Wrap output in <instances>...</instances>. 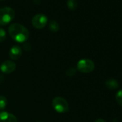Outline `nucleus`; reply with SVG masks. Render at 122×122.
Wrapping results in <instances>:
<instances>
[{
    "label": "nucleus",
    "mask_w": 122,
    "mask_h": 122,
    "mask_svg": "<svg viewBox=\"0 0 122 122\" xmlns=\"http://www.w3.org/2000/svg\"><path fill=\"white\" fill-rule=\"evenodd\" d=\"M10 37L17 42H24L27 40L30 33L28 30L21 24H12L8 29Z\"/></svg>",
    "instance_id": "nucleus-1"
},
{
    "label": "nucleus",
    "mask_w": 122,
    "mask_h": 122,
    "mask_svg": "<svg viewBox=\"0 0 122 122\" xmlns=\"http://www.w3.org/2000/svg\"><path fill=\"white\" fill-rule=\"evenodd\" d=\"M15 17V10L9 7L0 9V25H6L11 22Z\"/></svg>",
    "instance_id": "nucleus-2"
},
{
    "label": "nucleus",
    "mask_w": 122,
    "mask_h": 122,
    "mask_svg": "<svg viewBox=\"0 0 122 122\" xmlns=\"http://www.w3.org/2000/svg\"><path fill=\"white\" fill-rule=\"evenodd\" d=\"M52 106L57 113H66L69 110V105L67 101L62 97H55L52 101Z\"/></svg>",
    "instance_id": "nucleus-3"
},
{
    "label": "nucleus",
    "mask_w": 122,
    "mask_h": 122,
    "mask_svg": "<svg viewBox=\"0 0 122 122\" xmlns=\"http://www.w3.org/2000/svg\"><path fill=\"white\" fill-rule=\"evenodd\" d=\"M95 68V64L89 59L80 60L77 63V68L78 71L83 73H88L92 72Z\"/></svg>",
    "instance_id": "nucleus-4"
},
{
    "label": "nucleus",
    "mask_w": 122,
    "mask_h": 122,
    "mask_svg": "<svg viewBox=\"0 0 122 122\" xmlns=\"http://www.w3.org/2000/svg\"><path fill=\"white\" fill-rule=\"evenodd\" d=\"M47 23V17L43 14H37L35 15L32 20V24L36 29H42L46 26Z\"/></svg>",
    "instance_id": "nucleus-5"
},
{
    "label": "nucleus",
    "mask_w": 122,
    "mask_h": 122,
    "mask_svg": "<svg viewBox=\"0 0 122 122\" xmlns=\"http://www.w3.org/2000/svg\"><path fill=\"white\" fill-rule=\"evenodd\" d=\"M16 69V64L12 60H6L0 66L1 71L5 74H10L14 72Z\"/></svg>",
    "instance_id": "nucleus-6"
},
{
    "label": "nucleus",
    "mask_w": 122,
    "mask_h": 122,
    "mask_svg": "<svg viewBox=\"0 0 122 122\" xmlns=\"http://www.w3.org/2000/svg\"><path fill=\"white\" fill-rule=\"evenodd\" d=\"M22 55V50L19 45H14L12 47H11L9 55L10 57L12 60H18Z\"/></svg>",
    "instance_id": "nucleus-7"
},
{
    "label": "nucleus",
    "mask_w": 122,
    "mask_h": 122,
    "mask_svg": "<svg viewBox=\"0 0 122 122\" xmlns=\"http://www.w3.org/2000/svg\"><path fill=\"white\" fill-rule=\"evenodd\" d=\"M0 122H17V119L15 115L9 112L2 111L0 112Z\"/></svg>",
    "instance_id": "nucleus-8"
},
{
    "label": "nucleus",
    "mask_w": 122,
    "mask_h": 122,
    "mask_svg": "<svg viewBox=\"0 0 122 122\" xmlns=\"http://www.w3.org/2000/svg\"><path fill=\"white\" fill-rule=\"evenodd\" d=\"M105 85L107 88L111 89V90H114L119 87L118 82L113 78H109V79L106 80L105 82Z\"/></svg>",
    "instance_id": "nucleus-9"
},
{
    "label": "nucleus",
    "mask_w": 122,
    "mask_h": 122,
    "mask_svg": "<svg viewBox=\"0 0 122 122\" xmlns=\"http://www.w3.org/2000/svg\"><path fill=\"white\" fill-rule=\"evenodd\" d=\"M49 29L52 32H57L60 29L59 24L55 20H52L49 24Z\"/></svg>",
    "instance_id": "nucleus-10"
},
{
    "label": "nucleus",
    "mask_w": 122,
    "mask_h": 122,
    "mask_svg": "<svg viewBox=\"0 0 122 122\" xmlns=\"http://www.w3.org/2000/svg\"><path fill=\"white\" fill-rule=\"evenodd\" d=\"M67 5L69 10H75L77 8L78 2L77 0H68Z\"/></svg>",
    "instance_id": "nucleus-11"
},
{
    "label": "nucleus",
    "mask_w": 122,
    "mask_h": 122,
    "mask_svg": "<svg viewBox=\"0 0 122 122\" xmlns=\"http://www.w3.org/2000/svg\"><path fill=\"white\" fill-rule=\"evenodd\" d=\"M7 104V100L5 96H0V110H4Z\"/></svg>",
    "instance_id": "nucleus-12"
},
{
    "label": "nucleus",
    "mask_w": 122,
    "mask_h": 122,
    "mask_svg": "<svg viewBox=\"0 0 122 122\" xmlns=\"http://www.w3.org/2000/svg\"><path fill=\"white\" fill-rule=\"evenodd\" d=\"M116 100L117 103L121 106H122V89L119 90L116 93Z\"/></svg>",
    "instance_id": "nucleus-13"
},
{
    "label": "nucleus",
    "mask_w": 122,
    "mask_h": 122,
    "mask_svg": "<svg viewBox=\"0 0 122 122\" xmlns=\"http://www.w3.org/2000/svg\"><path fill=\"white\" fill-rule=\"evenodd\" d=\"M6 37H7V35H6L5 30L3 28L0 27V42H4L5 40Z\"/></svg>",
    "instance_id": "nucleus-14"
},
{
    "label": "nucleus",
    "mask_w": 122,
    "mask_h": 122,
    "mask_svg": "<svg viewBox=\"0 0 122 122\" xmlns=\"http://www.w3.org/2000/svg\"><path fill=\"white\" fill-rule=\"evenodd\" d=\"M76 69L74 68H68L66 71V75L69 77H72V76H74L76 74Z\"/></svg>",
    "instance_id": "nucleus-15"
},
{
    "label": "nucleus",
    "mask_w": 122,
    "mask_h": 122,
    "mask_svg": "<svg viewBox=\"0 0 122 122\" xmlns=\"http://www.w3.org/2000/svg\"><path fill=\"white\" fill-rule=\"evenodd\" d=\"M94 122H106L103 119H101V118H98L97 120H96Z\"/></svg>",
    "instance_id": "nucleus-16"
},
{
    "label": "nucleus",
    "mask_w": 122,
    "mask_h": 122,
    "mask_svg": "<svg viewBox=\"0 0 122 122\" xmlns=\"http://www.w3.org/2000/svg\"><path fill=\"white\" fill-rule=\"evenodd\" d=\"M1 1H3V0H1Z\"/></svg>",
    "instance_id": "nucleus-17"
}]
</instances>
